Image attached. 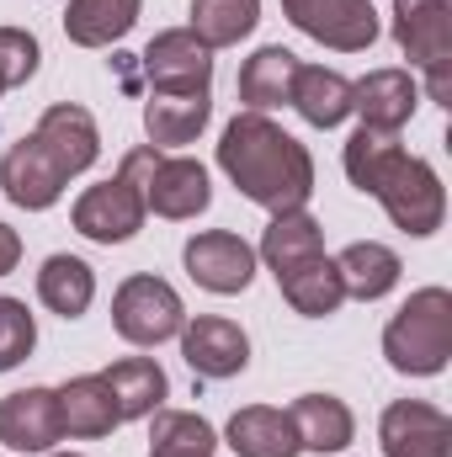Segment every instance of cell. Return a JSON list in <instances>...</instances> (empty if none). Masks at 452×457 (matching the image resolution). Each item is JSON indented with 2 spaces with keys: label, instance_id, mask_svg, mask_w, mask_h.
<instances>
[{
  "label": "cell",
  "instance_id": "1",
  "mask_svg": "<svg viewBox=\"0 0 452 457\" xmlns=\"http://www.w3.org/2000/svg\"><path fill=\"white\" fill-rule=\"evenodd\" d=\"M219 170L239 187V197H250L272 219L298 213L314 197V154L288 128H277L266 112H239L224 128Z\"/></svg>",
  "mask_w": 452,
  "mask_h": 457
},
{
  "label": "cell",
  "instance_id": "2",
  "mask_svg": "<svg viewBox=\"0 0 452 457\" xmlns=\"http://www.w3.org/2000/svg\"><path fill=\"white\" fill-rule=\"evenodd\" d=\"M383 356L405 378H437L452 356V293L448 287H421L410 303L389 320Z\"/></svg>",
  "mask_w": 452,
  "mask_h": 457
},
{
  "label": "cell",
  "instance_id": "3",
  "mask_svg": "<svg viewBox=\"0 0 452 457\" xmlns=\"http://www.w3.org/2000/svg\"><path fill=\"white\" fill-rule=\"evenodd\" d=\"M394 43L426 75V96L452 107V0H394Z\"/></svg>",
  "mask_w": 452,
  "mask_h": 457
},
{
  "label": "cell",
  "instance_id": "4",
  "mask_svg": "<svg viewBox=\"0 0 452 457\" xmlns=\"http://www.w3.org/2000/svg\"><path fill=\"white\" fill-rule=\"evenodd\" d=\"M181 325H187V309L165 277L138 271L113 293V330L128 345H165L181 336Z\"/></svg>",
  "mask_w": 452,
  "mask_h": 457
},
{
  "label": "cell",
  "instance_id": "5",
  "mask_svg": "<svg viewBox=\"0 0 452 457\" xmlns=\"http://www.w3.org/2000/svg\"><path fill=\"white\" fill-rule=\"evenodd\" d=\"M372 197L383 203V213L394 219V228H405V234H415V239L437 234L442 219H448L442 176H437L426 160H415V154H399V160L389 165V176L378 181V192H372Z\"/></svg>",
  "mask_w": 452,
  "mask_h": 457
},
{
  "label": "cell",
  "instance_id": "6",
  "mask_svg": "<svg viewBox=\"0 0 452 457\" xmlns=\"http://www.w3.org/2000/svg\"><path fill=\"white\" fill-rule=\"evenodd\" d=\"M64 187H70V170L59 165V154H54L38 133L16 138V144L0 154V192H5L16 208L48 213V208L64 197Z\"/></svg>",
  "mask_w": 452,
  "mask_h": 457
},
{
  "label": "cell",
  "instance_id": "7",
  "mask_svg": "<svg viewBox=\"0 0 452 457\" xmlns=\"http://www.w3.org/2000/svg\"><path fill=\"white\" fill-rule=\"evenodd\" d=\"M70 219H75V228H80L86 239H96V245H122V239H133V234L144 228V219H149L144 187L117 170L113 181H96V187H86V192L75 197Z\"/></svg>",
  "mask_w": 452,
  "mask_h": 457
},
{
  "label": "cell",
  "instance_id": "8",
  "mask_svg": "<svg viewBox=\"0 0 452 457\" xmlns=\"http://www.w3.org/2000/svg\"><path fill=\"white\" fill-rule=\"evenodd\" d=\"M282 16L304 37H314V43H325L336 54H362V48L378 43L372 0H282Z\"/></svg>",
  "mask_w": 452,
  "mask_h": 457
},
{
  "label": "cell",
  "instance_id": "9",
  "mask_svg": "<svg viewBox=\"0 0 452 457\" xmlns=\"http://www.w3.org/2000/svg\"><path fill=\"white\" fill-rule=\"evenodd\" d=\"M133 64H138V75L149 80V91H208V86H213V48H208L192 27L160 32Z\"/></svg>",
  "mask_w": 452,
  "mask_h": 457
},
{
  "label": "cell",
  "instance_id": "10",
  "mask_svg": "<svg viewBox=\"0 0 452 457\" xmlns=\"http://www.w3.org/2000/svg\"><path fill=\"white\" fill-rule=\"evenodd\" d=\"M181 261H187V277H192L197 287L219 293V298L245 293L250 277H255V245L239 239V234H229V228H203V234H192L187 250H181Z\"/></svg>",
  "mask_w": 452,
  "mask_h": 457
},
{
  "label": "cell",
  "instance_id": "11",
  "mask_svg": "<svg viewBox=\"0 0 452 457\" xmlns=\"http://www.w3.org/2000/svg\"><path fill=\"white\" fill-rule=\"evenodd\" d=\"M181 356L197 378L224 383V378H239L250 367V336L224 314H197L181 325Z\"/></svg>",
  "mask_w": 452,
  "mask_h": 457
},
{
  "label": "cell",
  "instance_id": "12",
  "mask_svg": "<svg viewBox=\"0 0 452 457\" xmlns=\"http://www.w3.org/2000/svg\"><path fill=\"white\" fill-rule=\"evenodd\" d=\"M383 457H452V420L426 399H394L378 420Z\"/></svg>",
  "mask_w": 452,
  "mask_h": 457
},
{
  "label": "cell",
  "instance_id": "13",
  "mask_svg": "<svg viewBox=\"0 0 452 457\" xmlns=\"http://www.w3.org/2000/svg\"><path fill=\"white\" fill-rule=\"evenodd\" d=\"M208 203H213L208 170H203L197 160H187V154H160L155 170L144 176V208H149L155 219L181 224V219L208 213Z\"/></svg>",
  "mask_w": 452,
  "mask_h": 457
},
{
  "label": "cell",
  "instance_id": "14",
  "mask_svg": "<svg viewBox=\"0 0 452 457\" xmlns=\"http://www.w3.org/2000/svg\"><path fill=\"white\" fill-rule=\"evenodd\" d=\"M0 442L11 453H54L64 442L59 388H16L0 399Z\"/></svg>",
  "mask_w": 452,
  "mask_h": 457
},
{
  "label": "cell",
  "instance_id": "15",
  "mask_svg": "<svg viewBox=\"0 0 452 457\" xmlns=\"http://www.w3.org/2000/svg\"><path fill=\"white\" fill-rule=\"evenodd\" d=\"M415 107H421V80L410 70H367L362 80H351V112L362 117V128L399 133Z\"/></svg>",
  "mask_w": 452,
  "mask_h": 457
},
{
  "label": "cell",
  "instance_id": "16",
  "mask_svg": "<svg viewBox=\"0 0 452 457\" xmlns=\"http://www.w3.org/2000/svg\"><path fill=\"white\" fill-rule=\"evenodd\" d=\"M288 420H293L298 453H346L351 436H356V415L336 394H298Z\"/></svg>",
  "mask_w": 452,
  "mask_h": 457
},
{
  "label": "cell",
  "instance_id": "17",
  "mask_svg": "<svg viewBox=\"0 0 452 457\" xmlns=\"http://www.w3.org/2000/svg\"><path fill=\"white\" fill-rule=\"evenodd\" d=\"M213 117V96L208 91H149L144 102V128L155 138V149H181L192 144Z\"/></svg>",
  "mask_w": 452,
  "mask_h": 457
},
{
  "label": "cell",
  "instance_id": "18",
  "mask_svg": "<svg viewBox=\"0 0 452 457\" xmlns=\"http://www.w3.org/2000/svg\"><path fill=\"white\" fill-rule=\"evenodd\" d=\"M54 154H59V165L70 170V176H80V170H91L96 165V154H102V133H96V117L86 112V107H75V102H59V107H48V112L38 117V128H32Z\"/></svg>",
  "mask_w": 452,
  "mask_h": 457
},
{
  "label": "cell",
  "instance_id": "19",
  "mask_svg": "<svg viewBox=\"0 0 452 457\" xmlns=\"http://www.w3.org/2000/svg\"><path fill=\"white\" fill-rule=\"evenodd\" d=\"M224 442L239 457H298L293 420L277 404H245V410H234L224 426Z\"/></svg>",
  "mask_w": 452,
  "mask_h": 457
},
{
  "label": "cell",
  "instance_id": "20",
  "mask_svg": "<svg viewBox=\"0 0 452 457\" xmlns=\"http://www.w3.org/2000/svg\"><path fill=\"white\" fill-rule=\"evenodd\" d=\"M336 271H340V287H346V298H356V303H378V298H389L394 287H399V255L389 250V245H378V239H356V245H346L336 255Z\"/></svg>",
  "mask_w": 452,
  "mask_h": 457
},
{
  "label": "cell",
  "instance_id": "21",
  "mask_svg": "<svg viewBox=\"0 0 452 457\" xmlns=\"http://www.w3.org/2000/svg\"><path fill=\"white\" fill-rule=\"evenodd\" d=\"M59 415H64V436H80V442H102V436H113L122 426L117 404H113V388L102 383V372L70 378L59 388Z\"/></svg>",
  "mask_w": 452,
  "mask_h": 457
},
{
  "label": "cell",
  "instance_id": "22",
  "mask_svg": "<svg viewBox=\"0 0 452 457\" xmlns=\"http://www.w3.org/2000/svg\"><path fill=\"white\" fill-rule=\"evenodd\" d=\"M293 75H298V54L282 48V43H266L255 48L245 64H239V102L245 112H272L293 96Z\"/></svg>",
  "mask_w": 452,
  "mask_h": 457
},
{
  "label": "cell",
  "instance_id": "23",
  "mask_svg": "<svg viewBox=\"0 0 452 457\" xmlns=\"http://www.w3.org/2000/svg\"><path fill=\"white\" fill-rule=\"evenodd\" d=\"M102 383L113 388L117 420H149V415L165 404V394H171L165 367L149 361V356H122V361H113V367L102 372Z\"/></svg>",
  "mask_w": 452,
  "mask_h": 457
},
{
  "label": "cell",
  "instance_id": "24",
  "mask_svg": "<svg viewBox=\"0 0 452 457\" xmlns=\"http://www.w3.org/2000/svg\"><path fill=\"white\" fill-rule=\"evenodd\" d=\"M288 107H298V117L309 128H340L351 117V80L340 70H325V64H298Z\"/></svg>",
  "mask_w": 452,
  "mask_h": 457
},
{
  "label": "cell",
  "instance_id": "25",
  "mask_svg": "<svg viewBox=\"0 0 452 457\" xmlns=\"http://www.w3.org/2000/svg\"><path fill=\"white\" fill-rule=\"evenodd\" d=\"M277 287H282V298H288L304 320H325V314H336L340 303H346L340 271L325 250L309 255V261H298V266H288V271L277 277Z\"/></svg>",
  "mask_w": 452,
  "mask_h": 457
},
{
  "label": "cell",
  "instance_id": "26",
  "mask_svg": "<svg viewBox=\"0 0 452 457\" xmlns=\"http://www.w3.org/2000/svg\"><path fill=\"white\" fill-rule=\"evenodd\" d=\"M144 0H70L64 11V37L75 48H113L133 32Z\"/></svg>",
  "mask_w": 452,
  "mask_h": 457
},
{
  "label": "cell",
  "instance_id": "27",
  "mask_svg": "<svg viewBox=\"0 0 452 457\" xmlns=\"http://www.w3.org/2000/svg\"><path fill=\"white\" fill-rule=\"evenodd\" d=\"M38 298L48 314L59 320H80L96 298V271L80 261V255H48L43 271H38Z\"/></svg>",
  "mask_w": 452,
  "mask_h": 457
},
{
  "label": "cell",
  "instance_id": "28",
  "mask_svg": "<svg viewBox=\"0 0 452 457\" xmlns=\"http://www.w3.org/2000/svg\"><path fill=\"white\" fill-rule=\"evenodd\" d=\"M325 250V228L314 213H277L266 234H261V245H255V255L272 266V277H282L288 266H298V261H309V255H320Z\"/></svg>",
  "mask_w": 452,
  "mask_h": 457
},
{
  "label": "cell",
  "instance_id": "29",
  "mask_svg": "<svg viewBox=\"0 0 452 457\" xmlns=\"http://www.w3.org/2000/svg\"><path fill=\"white\" fill-rule=\"evenodd\" d=\"M405 154V144H399V133H383V128H356L351 138H346V149H340V165H346V181L356 187V192H378V181L389 176V165Z\"/></svg>",
  "mask_w": 452,
  "mask_h": 457
},
{
  "label": "cell",
  "instance_id": "30",
  "mask_svg": "<svg viewBox=\"0 0 452 457\" xmlns=\"http://www.w3.org/2000/svg\"><path fill=\"white\" fill-rule=\"evenodd\" d=\"M149 457H213L219 453V431L192 415V410H155L149 415Z\"/></svg>",
  "mask_w": 452,
  "mask_h": 457
},
{
  "label": "cell",
  "instance_id": "31",
  "mask_svg": "<svg viewBox=\"0 0 452 457\" xmlns=\"http://www.w3.org/2000/svg\"><path fill=\"white\" fill-rule=\"evenodd\" d=\"M261 21V0H192V32L208 48H234Z\"/></svg>",
  "mask_w": 452,
  "mask_h": 457
},
{
  "label": "cell",
  "instance_id": "32",
  "mask_svg": "<svg viewBox=\"0 0 452 457\" xmlns=\"http://www.w3.org/2000/svg\"><path fill=\"white\" fill-rule=\"evenodd\" d=\"M38 59H43V48L27 27H0V96L27 86L38 75Z\"/></svg>",
  "mask_w": 452,
  "mask_h": 457
},
{
  "label": "cell",
  "instance_id": "33",
  "mask_svg": "<svg viewBox=\"0 0 452 457\" xmlns=\"http://www.w3.org/2000/svg\"><path fill=\"white\" fill-rule=\"evenodd\" d=\"M32 345H38V325H32L27 303L21 298H0V372L21 367L32 356Z\"/></svg>",
  "mask_w": 452,
  "mask_h": 457
},
{
  "label": "cell",
  "instance_id": "34",
  "mask_svg": "<svg viewBox=\"0 0 452 457\" xmlns=\"http://www.w3.org/2000/svg\"><path fill=\"white\" fill-rule=\"evenodd\" d=\"M16 261H21V234H16L11 224H0V277H11Z\"/></svg>",
  "mask_w": 452,
  "mask_h": 457
},
{
  "label": "cell",
  "instance_id": "35",
  "mask_svg": "<svg viewBox=\"0 0 452 457\" xmlns=\"http://www.w3.org/2000/svg\"><path fill=\"white\" fill-rule=\"evenodd\" d=\"M54 457H80V453H54Z\"/></svg>",
  "mask_w": 452,
  "mask_h": 457
}]
</instances>
